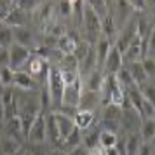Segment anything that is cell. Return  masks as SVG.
Wrapping results in <instances>:
<instances>
[{
  "mask_svg": "<svg viewBox=\"0 0 155 155\" xmlns=\"http://www.w3.org/2000/svg\"><path fill=\"white\" fill-rule=\"evenodd\" d=\"M14 7L12 4H11V0H0V23H4V19L7 18L9 11Z\"/></svg>",
  "mask_w": 155,
  "mask_h": 155,
  "instance_id": "e575fe53",
  "label": "cell"
},
{
  "mask_svg": "<svg viewBox=\"0 0 155 155\" xmlns=\"http://www.w3.org/2000/svg\"><path fill=\"white\" fill-rule=\"evenodd\" d=\"M52 12H54V4L51 2H45V4H40L38 7L35 9V14H37V21L40 23H49L52 19Z\"/></svg>",
  "mask_w": 155,
  "mask_h": 155,
  "instance_id": "7402d4cb",
  "label": "cell"
},
{
  "mask_svg": "<svg viewBox=\"0 0 155 155\" xmlns=\"http://www.w3.org/2000/svg\"><path fill=\"white\" fill-rule=\"evenodd\" d=\"M9 66V49L0 47V68Z\"/></svg>",
  "mask_w": 155,
  "mask_h": 155,
  "instance_id": "8d00e7d4",
  "label": "cell"
},
{
  "mask_svg": "<svg viewBox=\"0 0 155 155\" xmlns=\"http://www.w3.org/2000/svg\"><path fill=\"white\" fill-rule=\"evenodd\" d=\"M0 150L5 155H19L21 152V141L14 140V138H5L0 141Z\"/></svg>",
  "mask_w": 155,
  "mask_h": 155,
  "instance_id": "cb8c5ba5",
  "label": "cell"
},
{
  "mask_svg": "<svg viewBox=\"0 0 155 155\" xmlns=\"http://www.w3.org/2000/svg\"><path fill=\"white\" fill-rule=\"evenodd\" d=\"M82 145H84L85 148H94V147H98L99 145V133H87L82 138Z\"/></svg>",
  "mask_w": 155,
  "mask_h": 155,
  "instance_id": "1f68e13d",
  "label": "cell"
},
{
  "mask_svg": "<svg viewBox=\"0 0 155 155\" xmlns=\"http://www.w3.org/2000/svg\"><path fill=\"white\" fill-rule=\"evenodd\" d=\"M14 44V37H12V28L7 26L5 23H0V47L9 49Z\"/></svg>",
  "mask_w": 155,
  "mask_h": 155,
  "instance_id": "4316f807",
  "label": "cell"
},
{
  "mask_svg": "<svg viewBox=\"0 0 155 155\" xmlns=\"http://www.w3.org/2000/svg\"><path fill=\"white\" fill-rule=\"evenodd\" d=\"M82 25L84 30L87 33V40L89 44H96L99 40V37L103 35V30H101V19L99 16L92 11L91 7H87L84 4V16H82Z\"/></svg>",
  "mask_w": 155,
  "mask_h": 155,
  "instance_id": "277c9868",
  "label": "cell"
},
{
  "mask_svg": "<svg viewBox=\"0 0 155 155\" xmlns=\"http://www.w3.org/2000/svg\"><path fill=\"white\" fill-rule=\"evenodd\" d=\"M0 155H5V153H4V152H2V150H0Z\"/></svg>",
  "mask_w": 155,
  "mask_h": 155,
  "instance_id": "7bdbcfd3",
  "label": "cell"
},
{
  "mask_svg": "<svg viewBox=\"0 0 155 155\" xmlns=\"http://www.w3.org/2000/svg\"><path fill=\"white\" fill-rule=\"evenodd\" d=\"M40 5V0H16V7L23 11H35Z\"/></svg>",
  "mask_w": 155,
  "mask_h": 155,
  "instance_id": "836d02e7",
  "label": "cell"
},
{
  "mask_svg": "<svg viewBox=\"0 0 155 155\" xmlns=\"http://www.w3.org/2000/svg\"><path fill=\"white\" fill-rule=\"evenodd\" d=\"M77 35L75 33H64V35H61L59 38H58V42H56V49L61 52V54H73V51H75V47H77Z\"/></svg>",
  "mask_w": 155,
  "mask_h": 155,
  "instance_id": "5bb4252c",
  "label": "cell"
},
{
  "mask_svg": "<svg viewBox=\"0 0 155 155\" xmlns=\"http://www.w3.org/2000/svg\"><path fill=\"white\" fill-rule=\"evenodd\" d=\"M94 112H87V110H77V113L73 115V122L80 131H87L89 127L94 124Z\"/></svg>",
  "mask_w": 155,
  "mask_h": 155,
  "instance_id": "e0dca14e",
  "label": "cell"
},
{
  "mask_svg": "<svg viewBox=\"0 0 155 155\" xmlns=\"http://www.w3.org/2000/svg\"><path fill=\"white\" fill-rule=\"evenodd\" d=\"M30 56H31V49L23 47L19 44H12L9 47V66L12 70H19V68H23L26 64Z\"/></svg>",
  "mask_w": 155,
  "mask_h": 155,
  "instance_id": "52a82bcc",
  "label": "cell"
},
{
  "mask_svg": "<svg viewBox=\"0 0 155 155\" xmlns=\"http://www.w3.org/2000/svg\"><path fill=\"white\" fill-rule=\"evenodd\" d=\"M101 105H119L124 106L127 101L126 89L119 84L115 75H105V82L101 87Z\"/></svg>",
  "mask_w": 155,
  "mask_h": 155,
  "instance_id": "6da1fadb",
  "label": "cell"
},
{
  "mask_svg": "<svg viewBox=\"0 0 155 155\" xmlns=\"http://www.w3.org/2000/svg\"><path fill=\"white\" fill-rule=\"evenodd\" d=\"M122 66H124L122 52H120L115 45H112V49L108 52V58H106L105 64H103V73H105V75H115Z\"/></svg>",
  "mask_w": 155,
  "mask_h": 155,
  "instance_id": "9c48e42d",
  "label": "cell"
},
{
  "mask_svg": "<svg viewBox=\"0 0 155 155\" xmlns=\"http://www.w3.org/2000/svg\"><path fill=\"white\" fill-rule=\"evenodd\" d=\"M12 37H14V44H19L23 47H31L35 40H33V33L28 26H18V28H12Z\"/></svg>",
  "mask_w": 155,
  "mask_h": 155,
  "instance_id": "9a60e30c",
  "label": "cell"
},
{
  "mask_svg": "<svg viewBox=\"0 0 155 155\" xmlns=\"http://www.w3.org/2000/svg\"><path fill=\"white\" fill-rule=\"evenodd\" d=\"M12 77H14V70H12L11 66L0 68V87H9V85H12Z\"/></svg>",
  "mask_w": 155,
  "mask_h": 155,
  "instance_id": "f546056e",
  "label": "cell"
},
{
  "mask_svg": "<svg viewBox=\"0 0 155 155\" xmlns=\"http://www.w3.org/2000/svg\"><path fill=\"white\" fill-rule=\"evenodd\" d=\"M45 85L49 89L51 94V103L52 106H61V98H63V91H64V80L61 77V71L58 66H49V73H47V80Z\"/></svg>",
  "mask_w": 155,
  "mask_h": 155,
  "instance_id": "3957f363",
  "label": "cell"
},
{
  "mask_svg": "<svg viewBox=\"0 0 155 155\" xmlns=\"http://www.w3.org/2000/svg\"><path fill=\"white\" fill-rule=\"evenodd\" d=\"M141 63H143V68H145L147 77L155 78V58H143Z\"/></svg>",
  "mask_w": 155,
  "mask_h": 155,
  "instance_id": "d6a6232c",
  "label": "cell"
},
{
  "mask_svg": "<svg viewBox=\"0 0 155 155\" xmlns=\"http://www.w3.org/2000/svg\"><path fill=\"white\" fill-rule=\"evenodd\" d=\"M145 2H147V5H148V7L155 9V0H145Z\"/></svg>",
  "mask_w": 155,
  "mask_h": 155,
  "instance_id": "b9f144b4",
  "label": "cell"
},
{
  "mask_svg": "<svg viewBox=\"0 0 155 155\" xmlns=\"http://www.w3.org/2000/svg\"><path fill=\"white\" fill-rule=\"evenodd\" d=\"M94 49H96V70L103 71V64H105L106 58H108V52L112 49V40L106 38L105 35H101L99 40L94 44Z\"/></svg>",
  "mask_w": 155,
  "mask_h": 155,
  "instance_id": "8fae6325",
  "label": "cell"
},
{
  "mask_svg": "<svg viewBox=\"0 0 155 155\" xmlns=\"http://www.w3.org/2000/svg\"><path fill=\"white\" fill-rule=\"evenodd\" d=\"M138 87H140L143 98L155 106V84H143V85H138Z\"/></svg>",
  "mask_w": 155,
  "mask_h": 155,
  "instance_id": "4dcf8cb0",
  "label": "cell"
},
{
  "mask_svg": "<svg viewBox=\"0 0 155 155\" xmlns=\"http://www.w3.org/2000/svg\"><path fill=\"white\" fill-rule=\"evenodd\" d=\"M68 155H89V148H85L84 145H78V147L71 148V152Z\"/></svg>",
  "mask_w": 155,
  "mask_h": 155,
  "instance_id": "f35d334b",
  "label": "cell"
},
{
  "mask_svg": "<svg viewBox=\"0 0 155 155\" xmlns=\"http://www.w3.org/2000/svg\"><path fill=\"white\" fill-rule=\"evenodd\" d=\"M12 85H16L18 91H37L38 84L37 80L30 73H26L25 70H16L14 77H12Z\"/></svg>",
  "mask_w": 155,
  "mask_h": 155,
  "instance_id": "30bf717a",
  "label": "cell"
},
{
  "mask_svg": "<svg viewBox=\"0 0 155 155\" xmlns=\"http://www.w3.org/2000/svg\"><path fill=\"white\" fill-rule=\"evenodd\" d=\"M52 117H54V122H56V126H58L59 136H61V140L64 141L71 134V131L77 127V126H75V122H73V117L68 115V113L61 112V110L52 112Z\"/></svg>",
  "mask_w": 155,
  "mask_h": 155,
  "instance_id": "ba28073f",
  "label": "cell"
},
{
  "mask_svg": "<svg viewBox=\"0 0 155 155\" xmlns=\"http://www.w3.org/2000/svg\"><path fill=\"white\" fill-rule=\"evenodd\" d=\"M63 145L66 148H75V147H78V145H82V133H80L78 127H75V129L71 131V134L63 141Z\"/></svg>",
  "mask_w": 155,
  "mask_h": 155,
  "instance_id": "f1b7e54d",
  "label": "cell"
},
{
  "mask_svg": "<svg viewBox=\"0 0 155 155\" xmlns=\"http://www.w3.org/2000/svg\"><path fill=\"white\" fill-rule=\"evenodd\" d=\"M58 11H59V14H61V16H71V4H70V0H61V2L58 4Z\"/></svg>",
  "mask_w": 155,
  "mask_h": 155,
  "instance_id": "d590c367",
  "label": "cell"
},
{
  "mask_svg": "<svg viewBox=\"0 0 155 155\" xmlns=\"http://www.w3.org/2000/svg\"><path fill=\"white\" fill-rule=\"evenodd\" d=\"M26 155H30V153H26Z\"/></svg>",
  "mask_w": 155,
  "mask_h": 155,
  "instance_id": "ee69618b",
  "label": "cell"
},
{
  "mask_svg": "<svg viewBox=\"0 0 155 155\" xmlns=\"http://www.w3.org/2000/svg\"><path fill=\"white\" fill-rule=\"evenodd\" d=\"M129 2V5L134 9V11H143V9L147 7V2L145 0H127Z\"/></svg>",
  "mask_w": 155,
  "mask_h": 155,
  "instance_id": "74e56055",
  "label": "cell"
},
{
  "mask_svg": "<svg viewBox=\"0 0 155 155\" xmlns=\"http://www.w3.org/2000/svg\"><path fill=\"white\" fill-rule=\"evenodd\" d=\"M122 106L119 105H106L105 113H103V120H113V122H120L122 120Z\"/></svg>",
  "mask_w": 155,
  "mask_h": 155,
  "instance_id": "83f0119b",
  "label": "cell"
},
{
  "mask_svg": "<svg viewBox=\"0 0 155 155\" xmlns=\"http://www.w3.org/2000/svg\"><path fill=\"white\" fill-rule=\"evenodd\" d=\"M4 23L11 26V28H18V26H26V23H28V16H26V11H23L19 7H12L9 11L7 18L4 19Z\"/></svg>",
  "mask_w": 155,
  "mask_h": 155,
  "instance_id": "4fadbf2b",
  "label": "cell"
},
{
  "mask_svg": "<svg viewBox=\"0 0 155 155\" xmlns=\"http://www.w3.org/2000/svg\"><path fill=\"white\" fill-rule=\"evenodd\" d=\"M115 77H117V80H119V84L124 87V89H131V87H134L136 85V82H134V78L133 75H131V71H129V68H127L126 64L120 68L117 73H115Z\"/></svg>",
  "mask_w": 155,
  "mask_h": 155,
  "instance_id": "d4e9b609",
  "label": "cell"
},
{
  "mask_svg": "<svg viewBox=\"0 0 155 155\" xmlns=\"http://www.w3.org/2000/svg\"><path fill=\"white\" fill-rule=\"evenodd\" d=\"M140 136L143 143L155 140V119H143L140 126Z\"/></svg>",
  "mask_w": 155,
  "mask_h": 155,
  "instance_id": "ac0fdd59",
  "label": "cell"
},
{
  "mask_svg": "<svg viewBox=\"0 0 155 155\" xmlns=\"http://www.w3.org/2000/svg\"><path fill=\"white\" fill-rule=\"evenodd\" d=\"M49 155H68V153H64L63 150H52V152H49Z\"/></svg>",
  "mask_w": 155,
  "mask_h": 155,
  "instance_id": "60d3db41",
  "label": "cell"
},
{
  "mask_svg": "<svg viewBox=\"0 0 155 155\" xmlns=\"http://www.w3.org/2000/svg\"><path fill=\"white\" fill-rule=\"evenodd\" d=\"M127 68L131 71V75H133L134 82L136 85H141L147 82V73H145V68H143V63L141 61H133V63H127Z\"/></svg>",
  "mask_w": 155,
  "mask_h": 155,
  "instance_id": "ffe728a7",
  "label": "cell"
},
{
  "mask_svg": "<svg viewBox=\"0 0 155 155\" xmlns=\"http://www.w3.org/2000/svg\"><path fill=\"white\" fill-rule=\"evenodd\" d=\"M138 155H152V147H150V143H141Z\"/></svg>",
  "mask_w": 155,
  "mask_h": 155,
  "instance_id": "ab89813d",
  "label": "cell"
},
{
  "mask_svg": "<svg viewBox=\"0 0 155 155\" xmlns=\"http://www.w3.org/2000/svg\"><path fill=\"white\" fill-rule=\"evenodd\" d=\"M141 136L138 133H131L129 136H126L124 140V147H126V155H138L141 147Z\"/></svg>",
  "mask_w": 155,
  "mask_h": 155,
  "instance_id": "d6986e66",
  "label": "cell"
},
{
  "mask_svg": "<svg viewBox=\"0 0 155 155\" xmlns=\"http://www.w3.org/2000/svg\"><path fill=\"white\" fill-rule=\"evenodd\" d=\"M84 4L87 7H91L96 14L99 16V19H103L110 14V5H108V0H84Z\"/></svg>",
  "mask_w": 155,
  "mask_h": 155,
  "instance_id": "44dd1931",
  "label": "cell"
},
{
  "mask_svg": "<svg viewBox=\"0 0 155 155\" xmlns=\"http://www.w3.org/2000/svg\"><path fill=\"white\" fill-rule=\"evenodd\" d=\"M99 103H101V94H99V92L84 89V91H82V96H80V101H78V110L94 112V108L99 106Z\"/></svg>",
  "mask_w": 155,
  "mask_h": 155,
  "instance_id": "7c38bea8",
  "label": "cell"
},
{
  "mask_svg": "<svg viewBox=\"0 0 155 155\" xmlns=\"http://www.w3.org/2000/svg\"><path fill=\"white\" fill-rule=\"evenodd\" d=\"M82 91H84L82 77L75 78L71 84H66L63 91V98H61V108L68 110V112H73V115H75L78 110V101H80Z\"/></svg>",
  "mask_w": 155,
  "mask_h": 155,
  "instance_id": "7a4b0ae2",
  "label": "cell"
},
{
  "mask_svg": "<svg viewBox=\"0 0 155 155\" xmlns=\"http://www.w3.org/2000/svg\"><path fill=\"white\" fill-rule=\"evenodd\" d=\"M136 35H138V16L134 14L126 21V25H124V28H122V31H120L119 38H117V42L113 44V45L124 54L126 49L129 47V44L133 42V38Z\"/></svg>",
  "mask_w": 155,
  "mask_h": 155,
  "instance_id": "5b68a950",
  "label": "cell"
},
{
  "mask_svg": "<svg viewBox=\"0 0 155 155\" xmlns=\"http://www.w3.org/2000/svg\"><path fill=\"white\" fill-rule=\"evenodd\" d=\"M103 82H105V73L101 70H92L91 73L85 75V87L84 89L94 91V92H101Z\"/></svg>",
  "mask_w": 155,
  "mask_h": 155,
  "instance_id": "2e32d148",
  "label": "cell"
},
{
  "mask_svg": "<svg viewBox=\"0 0 155 155\" xmlns=\"http://www.w3.org/2000/svg\"><path fill=\"white\" fill-rule=\"evenodd\" d=\"M45 115L47 113H44L40 110V113L35 117L28 134H26L28 143H45V140H47V122H45Z\"/></svg>",
  "mask_w": 155,
  "mask_h": 155,
  "instance_id": "8992f818",
  "label": "cell"
},
{
  "mask_svg": "<svg viewBox=\"0 0 155 155\" xmlns=\"http://www.w3.org/2000/svg\"><path fill=\"white\" fill-rule=\"evenodd\" d=\"M45 122H47V138L51 140L52 145H59L63 140L59 136V131H58V126H56V122H54L52 113H47L45 115Z\"/></svg>",
  "mask_w": 155,
  "mask_h": 155,
  "instance_id": "603a6c76",
  "label": "cell"
},
{
  "mask_svg": "<svg viewBox=\"0 0 155 155\" xmlns=\"http://www.w3.org/2000/svg\"><path fill=\"white\" fill-rule=\"evenodd\" d=\"M117 133H113V131H106V129H101L99 131V147L101 148H113L117 145Z\"/></svg>",
  "mask_w": 155,
  "mask_h": 155,
  "instance_id": "484cf974",
  "label": "cell"
}]
</instances>
